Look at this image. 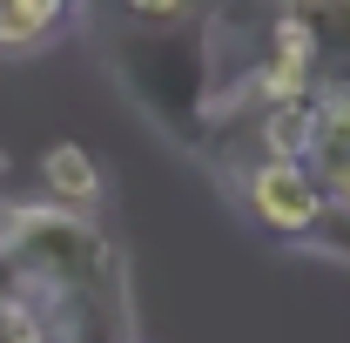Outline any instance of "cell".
<instances>
[{
    "mask_svg": "<svg viewBox=\"0 0 350 343\" xmlns=\"http://www.w3.org/2000/svg\"><path fill=\"white\" fill-rule=\"evenodd\" d=\"M41 175H47V195L61 202V209H94L101 202V169H94V155L75 148V141H54L41 155Z\"/></svg>",
    "mask_w": 350,
    "mask_h": 343,
    "instance_id": "obj_2",
    "label": "cell"
},
{
    "mask_svg": "<svg viewBox=\"0 0 350 343\" xmlns=\"http://www.w3.org/2000/svg\"><path fill=\"white\" fill-rule=\"evenodd\" d=\"M27 343H47V337H27Z\"/></svg>",
    "mask_w": 350,
    "mask_h": 343,
    "instance_id": "obj_7",
    "label": "cell"
},
{
    "mask_svg": "<svg viewBox=\"0 0 350 343\" xmlns=\"http://www.w3.org/2000/svg\"><path fill=\"white\" fill-rule=\"evenodd\" d=\"M27 337H47L34 303H0V343H27Z\"/></svg>",
    "mask_w": 350,
    "mask_h": 343,
    "instance_id": "obj_4",
    "label": "cell"
},
{
    "mask_svg": "<svg viewBox=\"0 0 350 343\" xmlns=\"http://www.w3.org/2000/svg\"><path fill=\"white\" fill-rule=\"evenodd\" d=\"M27 7H34L41 20H54V27H61V14H68V0H27Z\"/></svg>",
    "mask_w": 350,
    "mask_h": 343,
    "instance_id": "obj_6",
    "label": "cell"
},
{
    "mask_svg": "<svg viewBox=\"0 0 350 343\" xmlns=\"http://www.w3.org/2000/svg\"><path fill=\"white\" fill-rule=\"evenodd\" d=\"M54 34V20H41L27 0H0V54H27Z\"/></svg>",
    "mask_w": 350,
    "mask_h": 343,
    "instance_id": "obj_3",
    "label": "cell"
},
{
    "mask_svg": "<svg viewBox=\"0 0 350 343\" xmlns=\"http://www.w3.org/2000/svg\"><path fill=\"white\" fill-rule=\"evenodd\" d=\"M243 202H250V215L262 229H276L290 243L304 229H317V215L330 209V195H323V182H317V169L304 155H256L243 169Z\"/></svg>",
    "mask_w": 350,
    "mask_h": 343,
    "instance_id": "obj_1",
    "label": "cell"
},
{
    "mask_svg": "<svg viewBox=\"0 0 350 343\" xmlns=\"http://www.w3.org/2000/svg\"><path fill=\"white\" fill-rule=\"evenodd\" d=\"M129 14L142 27H162V20H182V14H196V0H129Z\"/></svg>",
    "mask_w": 350,
    "mask_h": 343,
    "instance_id": "obj_5",
    "label": "cell"
}]
</instances>
